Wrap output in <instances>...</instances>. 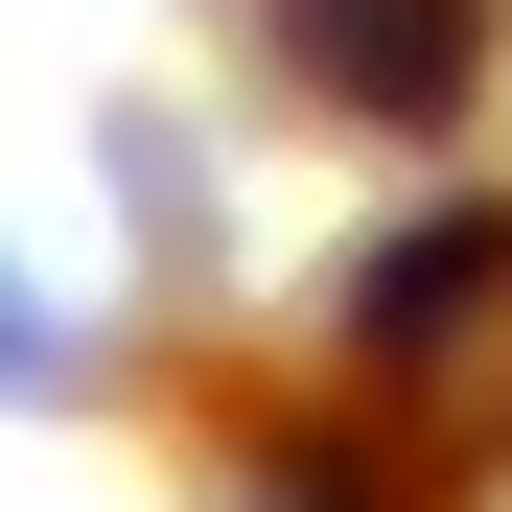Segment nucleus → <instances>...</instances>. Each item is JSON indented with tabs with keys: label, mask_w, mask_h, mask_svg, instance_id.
<instances>
[{
	"label": "nucleus",
	"mask_w": 512,
	"mask_h": 512,
	"mask_svg": "<svg viewBox=\"0 0 512 512\" xmlns=\"http://www.w3.org/2000/svg\"><path fill=\"white\" fill-rule=\"evenodd\" d=\"M326 70H350V94H443V70H466V0H326Z\"/></svg>",
	"instance_id": "nucleus-1"
},
{
	"label": "nucleus",
	"mask_w": 512,
	"mask_h": 512,
	"mask_svg": "<svg viewBox=\"0 0 512 512\" xmlns=\"http://www.w3.org/2000/svg\"><path fill=\"white\" fill-rule=\"evenodd\" d=\"M489 256H512V233H489V210H443V233L373 280V326H466V280H489Z\"/></svg>",
	"instance_id": "nucleus-2"
}]
</instances>
